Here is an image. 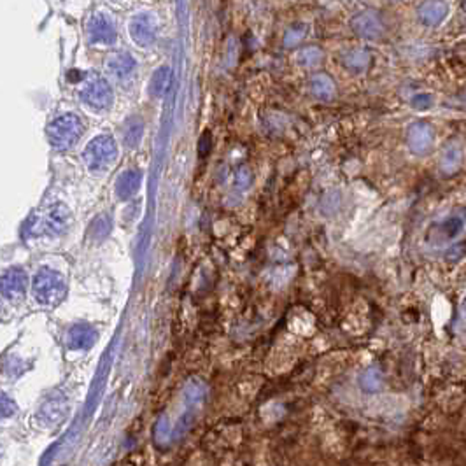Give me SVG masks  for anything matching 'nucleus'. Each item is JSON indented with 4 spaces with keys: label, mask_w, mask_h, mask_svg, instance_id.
Instances as JSON below:
<instances>
[{
    "label": "nucleus",
    "mask_w": 466,
    "mask_h": 466,
    "mask_svg": "<svg viewBox=\"0 0 466 466\" xmlns=\"http://www.w3.org/2000/svg\"><path fill=\"white\" fill-rule=\"evenodd\" d=\"M32 295L44 307L60 304L65 297V281L53 268H41L32 281Z\"/></svg>",
    "instance_id": "obj_1"
},
{
    "label": "nucleus",
    "mask_w": 466,
    "mask_h": 466,
    "mask_svg": "<svg viewBox=\"0 0 466 466\" xmlns=\"http://www.w3.org/2000/svg\"><path fill=\"white\" fill-rule=\"evenodd\" d=\"M83 136V121L75 114H62L48 128L49 142L55 149L67 151Z\"/></svg>",
    "instance_id": "obj_2"
},
{
    "label": "nucleus",
    "mask_w": 466,
    "mask_h": 466,
    "mask_svg": "<svg viewBox=\"0 0 466 466\" xmlns=\"http://www.w3.org/2000/svg\"><path fill=\"white\" fill-rule=\"evenodd\" d=\"M83 158L91 172H106L118 158L116 140L111 136L95 137L84 149Z\"/></svg>",
    "instance_id": "obj_3"
},
{
    "label": "nucleus",
    "mask_w": 466,
    "mask_h": 466,
    "mask_svg": "<svg viewBox=\"0 0 466 466\" xmlns=\"http://www.w3.org/2000/svg\"><path fill=\"white\" fill-rule=\"evenodd\" d=\"M72 221L71 211L64 203H55V205L48 207V211L39 218V221L35 223V232L41 233V235H51V237H57L62 235L68 230Z\"/></svg>",
    "instance_id": "obj_4"
},
{
    "label": "nucleus",
    "mask_w": 466,
    "mask_h": 466,
    "mask_svg": "<svg viewBox=\"0 0 466 466\" xmlns=\"http://www.w3.org/2000/svg\"><path fill=\"white\" fill-rule=\"evenodd\" d=\"M81 100L86 104L90 109L102 113V111H107L114 102V93L111 84L102 77H93L91 81H88L86 84L81 90Z\"/></svg>",
    "instance_id": "obj_5"
},
{
    "label": "nucleus",
    "mask_w": 466,
    "mask_h": 466,
    "mask_svg": "<svg viewBox=\"0 0 466 466\" xmlns=\"http://www.w3.org/2000/svg\"><path fill=\"white\" fill-rule=\"evenodd\" d=\"M128 32H130V37L133 39V42L139 48H147V46H153L154 41H156L158 25H156V19H154L153 15L139 12V15L130 19Z\"/></svg>",
    "instance_id": "obj_6"
},
{
    "label": "nucleus",
    "mask_w": 466,
    "mask_h": 466,
    "mask_svg": "<svg viewBox=\"0 0 466 466\" xmlns=\"http://www.w3.org/2000/svg\"><path fill=\"white\" fill-rule=\"evenodd\" d=\"M86 34L93 44H113L118 37L116 25L106 12H95L88 21Z\"/></svg>",
    "instance_id": "obj_7"
},
{
    "label": "nucleus",
    "mask_w": 466,
    "mask_h": 466,
    "mask_svg": "<svg viewBox=\"0 0 466 466\" xmlns=\"http://www.w3.org/2000/svg\"><path fill=\"white\" fill-rule=\"evenodd\" d=\"M433 140H435V133H433L431 124L426 121H418L409 127L407 132V142L412 153L416 154H426L431 151Z\"/></svg>",
    "instance_id": "obj_8"
},
{
    "label": "nucleus",
    "mask_w": 466,
    "mask_h": 466,
    "mask_svg": "<svg viewBox=\"0 0 466 466\" xmlns=\"http://www.w3.org/2000/svg\"><path fill=\"white\" fill-rule=\"evenodd\" d=\"M28 277L21 268H11L0 275V295L8 300H19L27 291Z\"/></svg>",
    "instance_id": "obj_9"
},
{
    "label": "nucleus",
    "mask_w": 466,
    "mask_h": 466,
    "mask_svg": "<svg viewBox=\"0 0 466 466\" xmlns=\"http://www.w3.org/2000/svg\"><path fill=\"white\" fill-rule=\"evenodd\" d=\"M351 27H353L354 34L363 39H369V41H379L384 34L382 21L373 12H363V15L354 16Z\"/></svg>",
    "instance_id": "obj_10"
},
{
    "label": "nucleus",
    "mask_w": 466,
    "mask_h": 466,
    "mask_svg": "<svg viewBox=\"0 0 466 466\" xmlns=\"http://www.w3.org/2000/svg\"><path fill=\"white\" fill-rule=\"evenodd\" d=\"M419 19L426 27H438L449 15V6L444 0H425L419 6Z\"/></svg>",
    "instance_id": "obj_11"
},
{
    "label": "nucleus",
    "mask_w": 466,
    "mask_h": 466,
    "mask_svg": "<svg viewBox=\"0 0 466 466\" xmlns=\"http://www.w3.org/2000/svg\"><path fill=\"white\" fill-rule=\"evenodd\" d=\"M97 340V331L88 324H75L67 333V346L72 351L90 349Z\"/></svg>",
    "instance_id": "obj_12"
},
{
    "label": "nucleus",
    "mask_w": 466,
    "mask_h": 466,
    "mask_svg": "<svg viewBox=\"0 0 466 466\" xmlns=\"http://www.w3.org/2000/svg\"><path fill=\"white\" fill-rule=\"evenodd\" d=\"M140 183H142V172L137 169L124 170L116 180V195L118 198L128 200L132 198L140 188Z\"/></svg>",
    "instance_id": "obj_13"
},
{
    "label": "nucleus",
    "mask_w": 466,
    "mask_h": 466,
    "mask_svg": "<svg viewBox=\"0 0 466 466\" xmlns=\"http://www.w3.org/2000/svg\"><path fill=\"white\" fill-rule=\"evenodd\" d=\"M106 67L114 77L123 80V77H127V75H130L133 71H136L137 62L128 53H114L107 58Z\"/></svg>",
    "instance_id": "obj_14"
},
{
    "label": "nucleus",
    "mask_w": 466,
    "mask_h": 466,
    "mask_svg": "<svg viewBox=\"0 0 466 466\" xmlns=\"http://www.w3.org/2000/svg\"><path fill=\"white\" fill-rule=\"evenodd\" d=\"M170 83H172V71H170V67L163 65V67L156 68V72L151 77L147 93L153 98H163L167 91H169Z\"/></svg>",
    "instance_id": "obj_15"
},
{
    "label": "nucleus",
    "mask_w": 466,
    "mask_h": 466,
    "mask_svg": "<svg viewBox=\"0 0 466 466\" xmlns=\"http://www.w3.org/2000/svg\"><path fill=\"white\" fill-rule=\"evenodd\" d=\"M310 91L319 100H331L335 97V83L330 75L316 74L310 80Z\"/></svg>",
    "instance_id": "obj_16"
},
{
    "label": "nucleus",
    "mask_w": 466,
    "mask_h": 466,
    "mask_svg": "<svg viewBox=\"0 0 466 466\" xmlns=\"http://www.w3.org/2000/svg\"><path fill=\"white\" fill-rule=\"evenodd\" d=\"M142 136H144L142 120H140V118H130V120L127 121V124H124L123 130V140L124 144H127V147L133 149V147L139 146L140 140H142Z\"/></svg>",
    "instance_id": "obj_17"
},
{
    "label": "nucleus",
    "mask_w": 466,
    "mask_h": 466,
    "mask_svg": "<svg viewBox=\"0 0 466 466\" xmlns=\"http://www.w3.org/2000/svg\"><path fill=\"white\" fill-rule=\"evenodd\" d=\"M370 62H372V58H370V55L366 53L365 49H354V51H351V53L344 57L346 67L351 72H356V74L357 72H365L370 67Z\"/></svg>",
    "instance_id": "obj_18"
},
{
    "label": "nucleus",
    "mask_w": 466,
    "mask_h": 466,
    "mask_svg": "<svg viewBox=\"0 0 466 466\" xmlns=\"http://www.w3.org/2000/svg\"><path fill=\"white\" fill-rule=\"evenodd\" d=\"M67 407H65V403H62V400H49L46 405H42L41 409V418L42 421L46 419V422H51V425H55V422H60L62 418L65 416V412H67Z\"/></svg>",
    "instance_id": "obj_19"
},
{
    "label": "nucleus",
    "mask_w": 466,
    "mask_h": 466,
    "mask_svg": "<svg viewBox=\"0 0 466 466\" xmlns=\"http://www.w3.org/2000/svg\"><path fill=\"white\" fill-rule=\"evenodd\" d=\"M297 62L304 68H316L323 62V53H321V49L316 48V46H308V48H304L298 53Z\"/></svg>",
    "instance_id": "obj_20"
},
{
    "label": "nucleus",
    "mask_w": 466,
    "mask_h": 466,
    "mask_svg": "<svg viewBox=\"0 0 466 466\" xmlns=\"http://www.w3.org/2000/svg\"><path fill=\"white\" fill-rule=\"evenodd\" d=\"M307 35V25H304V23H298V25H295V27H291L290 30L286 32V35H284V46L286 48H295V46L300 44L301 39Z\"/></svg>",
    "instance_id": "obj_21"
},
{
    "label": "nucleus",
    "mask_w": 466,
    "mask_h": 466,
    "mask_svg": "<svg viewBox=\"0 0 466 466\" xmlns=\"http://www.w3.org/2000/svg\"><path fill=\"white\" fill-rule=\"evenodd\" d=\"M16 410H18V407H16V403L12 402L9 396H4V395L0 396V421H2V419L11 418Z\"/></svg>",
    "instance_id": "obj_22"
},
{
    "label": "nucleus",
    "mask_w": 466,
    "mask_h": 466,
    "mask_svg": "<svg viewBox=\"0 0 466 466\" xmlns=\"http://www.w3.org/2000/svg\"><path fill=\"white\" fill-rule=\"evenodd\" d=\"M433 104V98L429 93H419L412 98V107L416 111H428Z\"/></svg>",
    "instance_id": "obj_23"
},
{
    "label": "nucleus",
    "mask_w": 466,
    "mask_h": 466,
    "mask_svg": "<svg viewBox=\"0 0 466 466\" xmlns=\"http://www.w3.org/2000/svg\"><path fill=\"white\" fill-rule=\"evenodd\" d=\"M442 165H444V169H451V170H456L459 165V153L456 151V147L452 151H447L444 156V160H442Z\"/></svg>",
    "instance_id": "obj_24"
},
{
    "label": "nucleus",
    "mask_w": 466,
    "mask_h": 466,
    "mask_svg": "<svg viewBox=\"0 0 466 466\" xmlns=\"http://www.w3.org/2000/svg\"><path fill=\"white\" fill-rule=\"evenodd\" d=\"M211 149H212L211 133L203 132L202 137H200V140H198V153H200V156H207V154L211 153Z\"/></svg>",
    "instance_id": "obj_25"
},
{
    "label": "nucleus",
    "mask_w": 466,
    "mask_h": 466,
    "mask_svg": "<svg viewBox=\"0 0 466 466\" xmlns=\"http://www.w3.org/2000/svg\"><path fill=\"white\" fill-rule=\"evenodd\" d=\"M461 219H456V218H452V219H449V221H445L444 223V230L445 232H447V235L449 237H454L456 233L459 232V230H461Z\"/></svg>",
    "instance_id": "obj_26"
},
{
    "label": "nucleus",
    "mask_w": 466,
    "mask_h": 466,
    "mask_svg": "<svg viewBox=\"0 0 466 466\" xmlns=\"http://www.w3.org/2000/svg\"><path fill=\"white\" fill-rule=\"evenodd\" d=\"M249 183H251V172L245 167H242L237 172V185L241 188H245V186H249Z\"/></svg>",
    "instance_id": "obj_27"
},
{
    "label": "nucleus",
    "mask_w": 466,
    "mask_h": 466,
    "mask_svg": "<svg viewBox=\"0 0 466 466\" xmlns=\"http://www.w3.org/2000/svg\"><path fill=\"white\" fill-rule=\"evenodd\" d=\"M0 459H2V447H0Z\"/></svg>",
    "instance_id": "obj_28"
}]
</instances>
